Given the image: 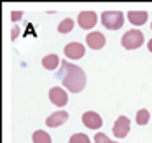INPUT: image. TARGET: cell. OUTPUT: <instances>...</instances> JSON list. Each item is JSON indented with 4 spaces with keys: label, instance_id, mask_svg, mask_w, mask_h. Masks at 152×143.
Listing matches in <instances>:
<instances>
[{
    "label": "cell",
    "instance_id": "1",
    "mask_svg": "<svg viewBox=\"0 0 152 143\" xmlns=\"http://www.w3.org/2000/svg\"><path fill=\"white\" fill-rule=\"evenodd\" d=\"M61 82L70 93H80L86 87V73L80 66L70 61H61Z\"/></svg>",
    "mask_w": 152,
    "mask_h": 143
},
{
    "label": "cell",
    "instance_id": "2",
    "mask_svg": "<svg viewBox=\"0 0 152 143\" xmlns=\"http://www.w3.org/2000/svg\"><path fill=\"white\" fill-rule=\"evenodd\" d=\"M102 23L108 30H119L124 25V14L121 11H105L102 14Z\"/></svg>",
    "mask_w": 152,
    "mask_h": 143
},
{
    "label": "cell",
    "instance_id": "3",
    "mask_svg": "<svg viewBox=\"0 0 152 143\" xmlns=\"http://www.w3.org/2000/svg\"><path fill=\"white\" fill-rule=\"evenodd\" d=\"M121 44L124 49H138L142 44H143V33L140 30H129L122 35L121 38Z\"/></svg>",
    "mask_w": 152,
    "mask_h": 143
},
{
    "label": "cell",
    "instance_id": "4",
    "mask_svg": "<svg viewBox=\"0 0 152 143\" xmlns=\"http://www.w3.org/2000/svg\"><path fill=\"white\" fill-rule=\"evenodd\" d=\"M112 133H114L115 138H124V136H128V133H129V119L124 117V115L117 117L115 122H114V126H112Z\"/></svg>",
    "mask_w": 152,
    "mask_h": 143
},
{
    "label": "cell",
    "instance_id": "5",
    "mask_svg": "<svg viewBox=\"0 0 152 143\" xmlns=\"http://www.w3.org/2000/svg\"><path fill=\"white\" fill-rule=\"evenodd\" d=\"M49 99L56 107H65L68 103V94H66V91H63V87L56 86V87L49 89Z\"/></svg>",
    "mask_w": 152,
    "mask_h": 143
},
{
    "label": "cell",
    "instance_id": "6",
    "mask_svg": "<svg viewBox=\"0 0 152 143\" xmlns=\"http://www.w3.org/2000/svg\"><path fill=\"white\" fill-rule=\"evenodd\" d=\"M96 21H98V17H96V14H94L93 11H82V12L79 14V17H77V25H79L80 28H84V30L94 28Z\"/></svg>",
    "mask_w": 152,
    "mask_h": 143
},
{
    "label": "cell",
    "instance_id": "7",
    "mask_svg": "<svg viewBox=\"0 0 152 143\" xmlns=\"http://www.w3.org/2000/svg\"><path fill=\"white\" fill-rule=\"evenodd\" d=\"M84 52H86V49L79 42H68L65 46V56L70 58V60H80L84 56Z\"/></svg>",
    "mask_w": 152,
    "mask_h": 143
},
{
    "label": "cell",
    "instance_id": "8",
    "mask_svg": "<svg viewBox=\"0 0 152 143\" xmlns=\"http://www.w3.org/2000/svg\"><path fill=\"white\" fill-rule=\"evenodd\" d=\"M66 120H68V112L58 110V112H53V113L46 119V126H49V127H60V126H63Z\"/></svg>",
    "mask_w": 152,
    "mask_h": 143
},
{
    "label": "cell",
    "instance_id": "9",
    "mask_svg": "<svg viewBox=\"0 0 152 143\" xmlns=\"http://www.w3.org/2000/svg\"><path fill=\"white\" fill-rule=\"evenodd\" d=\"M86 42H88V46H89L91 49L98 51V49L105 47L107 38H105V35H103L102 32H91V33H88V37H86Z\"/></svg>",
    "mask_w": 152,
    "mask_h": 143
},
{
    "label": "cell",
    "instance_id": "10",
    "mask_svg": "<svg viewBox=\"0 0 152 143\" xmlns=\"http://www.w3.org/2000/svg\"><path fill=\"white\" fill-rule=\"evenodd\" d=\"M82 124L86 127H89V129H98V127H102V117L93 110L84 112V115H82Z\"/></svg>",
    "mask_w": 152,
    "mask_h": 143
},
{
    "label": "cell",
    "instance_id": "11",
    "mask_svg": "<svg viewBox=\"0 0 152 143\" xmlns=\"http://www.w3.org/2000/svg\"><path fill=\"white\" fill-rule=\"evenodd\" d=\"M128 19L131 21V25H137V26H142L147 23L149 19V14L145 11H129L128 12Z\"/></svg>",
    "mask_w": 152,
    "mask_h": 143
},
{
    "label": "cell",
    "instance_id": "12",
    "mask_svg": "<svg viewBox=\"0 0 152 143\" xmlns=\"http://www.w3.org/2000/svg\"><path fill=\"white\" fill-rule=\"evenodd\" d=\"M58 65H61V61L56 54H47V56L42 58V66H44L46 70H56Z\"/></svg>",
    "mask_w": 152,
    "mask_h": 143
},
{
    "label": "cell",
    "instance_id": "13",
    "mask_svg": "<svg viewBox=\"0 0 152 143\" xmlns=\"http://www.w3.org/2000/svg\"><path fill=\"white\" fill-rule=\"evenodd\" d=\"M31 142L33 143H53V138L47 134L46 131L39 129V131H35V133L31 134Z\"/></svg>",
    "mask_w": 152,
    "mask_h": 143
},
{
    "label": "cell",
    "instance_id": "14",
    "mask_svg": "<svg viewBox=\"0 0 152 143\" xmlns=\"http://www.w3.org/2000/svg\"><path fill=\"white\" fill-rule=\"evenodd\" d=\"M149 119H151V112L147 110V108H140V110L137 112V117H135L137 124H140V126H145V124L149 122Z\"/></svg>",
    "mask_w": 152,
    "mask_h": 143
},
{
    "label": "cell",
    "instance_id": "15",
    "mask_svg": "<svg viewBox=\"0 0 152 143\" xmlns=\"http://www.w3.org/2000/svg\"><path fill=\"white\" fill-rule=\"evenodd\" d=\"M72 30H74V19H72V17L63 19L60 25H58V32L60 33H70Z\"/></svg>",
    "mask_w": 152,
    "mask_h": 143
},
{
    "label": "cell",
    "instance_id": "16",
    "mask_svg": "<svg viewBox=\"0 0 152 143\" xmlns=\"http://www.w3.org/2000/svg\"><path fill=\"white\" fill-rule=\"evenodd\" d=\"M68 143H91V140H89V136L84 134V133H75V134L70 136Z\"/></svg>",
    "mask_w": 152,
    "mask_h": 143
},
{
    "label": "cell",
    "instance_id": "17",
    "mask_svg": "<svg viewBox=\"0 0 152 143\" xmlns=\"http://www.w3.org/2000/svg\"><path fill=\"white\" fill-rule=\"evenodd\" d=\"M93 140H94V143H117V142H112L105 133H96Z\"/></svg>",
    "mask_w": 152,
    "mask_h": 143
},
{
    "label": "cell",
    "instance_id": "18",
    "mask_svg": "<svg viewBox=\"0 0 152 143\" xmlns=\"http://www.w3.org/2000/svg\"><path fill=\"white\" fill-rule=\"evenodd\" d=\"M23 17V12L21 11H12L11 12V21H18V19H21Z\"/></svg>",
    "mask_w": 152,
    "mask_h": 143
},
{
    "label": "cell",
    "instance_id": "19",
    "mask_svg": "<svg viewBox=\"0 0 152 143\" xmlns=\"http://www.w3.org/2000/svg\"><path fill=\"white\" fill-rule=\"evenodd\" d=\"M18 33H19V30H18V28H12V35H11V38H12V40L18 37Z\"/></svg>",
    "mask_w": 152,
    "mask_h": 143
},
{
    "label": "cell",
    "instance_id": "20",
    "mask_svg": "<svg viewBox=\"0 0 152 143\" xmlns=\"http://www.w3.org/2000/svg\"><path fill=\"white\" fill-rule=\"evenodd\" d=\"M147 47H149V51H151V52H152V38H151V40H149V42H147Z\"/></svg>",
    "mask_w": 152,
    "mask_h": 143
},
{
    "label": "cell",
    "instance_id": "21",
    "mask_svg": "<svg viewBox=\"0 0 152 143\" xmlns=\"http://www.w3.org/2000/svg\"><path fill=\"white\" fill-rule=\"evenodd\" d=\"M151 26H152V25H151Z\"/></svg>",
    "mask_w": 152,
    "mask_h": 143
}]
</instances>
